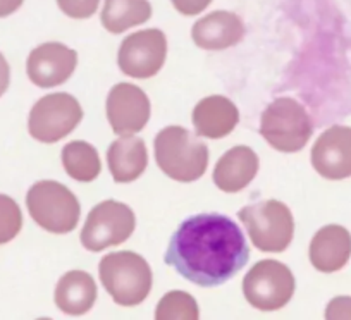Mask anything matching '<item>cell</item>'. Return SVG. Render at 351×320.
<instances>
[{
	"instance_id": "12",
	"label": "cell",
	"mask_w": 351,
	"mask_h": 320,
	"mask_svg": "<svg viewBox=\"0 0 351 320\" xmlns=\"http://www.w3.org/2000/svg\"><path fill=\"white\" fill-rule=\"evenodd\" d=\"M77 64L76 50L64 43L47 42L32 50L26 62L28 77L40 88H53L73 76Z\"/></svg>"
},
{
	"instance_id": "16",
	"label": "cell",
	"mask_w": 351,
	"mask_h": 320,
	"mask_svg": "<svg viewBox=\"0 0 351 320\" xmlns=\"http://www.w3.org/2000/svg\"><path fill=\"white\" fill-rule=\"evenodd\" d=\"M258 173V157L250 147L239 145L219 158L214 169V183L226 193L245 190Z\"/></svg>"
},
{
	"instance_id": "8",
	"label": "cell",
	"mask_w": 351,
	"mask_h": 320,
	"mask_svg": "<svg viewBox=\"0 0 351 320\" xmlns=\"http://www.w3.org/2000/svg\"><path fill=\"white\" fill-rule=\"evenodd\" d=\"M136 227L134 212L116 200H106L88 214L81 231V243L90 251H102L117 247L131 238Z\"/></svg>"
},
{
	"instance_id": "10",
	"label": "cell",
	"mask_w": 351,
	"mask_h": 320,
	"mask_svg": "<svg viewBox=\"0 0 351 320\" xmlns=\"http://www.w3.org/2000/svg\"><path fill=\"white\" fill-rule=\"evenodd\" d=\"M167 56V38L157 28L141 29L126 36L117 53L119 69L126 76L147 79L162 69Z\"/></svg>"
},
{
	"instance_id": "4",
	"label": "cell",
	"mask_w": 351,
	"mask_h": 320,
	"mask_svg": "<svg viewBox=\"0 0 351 320\" xmlns=\"http://www.w3.org/2000/svg\"><path fill=\"white\" fill-rule=\"evenodd\" d=\"M313 133V124L302 103L289 97L276 99L263 110L260 134L272 148L286 153L300 151Z\"/></svg>"
},
{
	"instance_id": "24",
	"label": "cell",
	"mask_w": 351,
	"mask_h": 320,
	"mask_svg": "<svg viewBox=\"0 0 351 320\" xmlns=\"http://www.w3.org/2000/svg\"><path fill=\"white\" fill-rule=\"evenodd\" d=\"M100 0H57L60 11L71 19L92 18L99 9Z\"/></svg>"
},
{
	"instance_id": "18",
	"label": "cell",
	"mask_w": 351,
	"mask_h": 320,
	"mask_svg": "<svg viewBox=\"0 0 351 320\" xmlns=\"http://www.w3.org/2000/svg\"><path fill=\"white\" fill-rule=\"evenodd\" d=\"M107 162L116 183H131L138 180L148 166L145 141L138 136L124 134L109 147Z\"/></svg>"
},
{
	"instance_id": "23",
	"label": "cell",
	"mask_w": 351,
	"mask_h": 320,
	"mask_svg": "<svg viewBox=\"0 0 351 320\" xmlns=\"http://www.w3.org/2000/svg\"><path fill=\"white\" fill-rule=\"evenodd\" d=\"M23 227V214L18 201L8 195H0V245H5L19 234Z\"/></svg>"
},
{
	"instance_id": "26",
	"label": "cell",
	"mask_w": 351,
	"mask_h": 320,
	"mask_svg": "<svg viewBox=\"0 0 351 320\" xmlns=\"http://www.w3.org/2000/svg\"><path fill=\"white\" fill-rule=\"evenodd\" d=\"M171 2L176 11L184 16L200 14L212 4V0H171Z\"/></svg>"
},
{
	"instance_id": "2",
	"label": "cell",
	"mask_w": 351,
	"mask_h": 320,
	"mask_svg": "<svg viewBox=\"0 0 351 320\" xmlns=\"http://www.w3.org/2000/svg\"><path fill=\"white\" fill-rule=\"evenodd\" d=\"M155 160L171 180L191 183L207 171L208 148L183 126H167L155 138Z\"/></svg>"
},
{
	"instance_id": "27",
	"label": "cell",
	"mask_w": 351,
	"mask_h": 320,
	"mask_svg": "<svg viewBox=\"0 0 351 320\" xmlns=\"http://www.w3.org/2000/svg\"><path fill=\"white\" fill-rule=\"evenodd\" d=\"M11 83V67H9L5 57L0 53V97L4 95Z\"/></svg>"
},
{
	"instance_id": "5",
	"label": "cell",
	"mask_w": 351,
	"mask_h": 320,
	"mask_svg": "<svg viewBox=\"0 0 351 320\" xmlns=\"http://www.w3.org/2000/svg\"><path fill=\"white\" fill-rule=\"evenodd\" d=\"M26 205L33 221L42 229L66 234L76 229L81 207L76 195L57 181H38L29 188Z\"/></svg>"
},
{
	"instance_id": "19",
	"label": "cell",
	"mask_w": 351,
	"mask_h": 320,
	"mask_svg": "<svg viewBox=\"0 0 351 320\" xmlns=\"http://www.w3.org/2000/svg\"><path fill=\"white\" fill-rule=\"evenodd\" d=\"M56 305L67 315H83L97 299V284L84 271H71L60 278L56 288Z\"/></svg>"
},
{
	"instance_id": "6",
	"label": "cell",
	"mask_w": 351,
	"mask_h": 320,
	"mask_svg": "<svg viewBox=\"0 0 351 320\" xmlns=\"http://www.w3.org/2000/svg\"><path fill=\"white\" fill-rule=\"evenodd\" d=\"M238 217L260 251L281 254L293 241L295 221L291 210L282 201L263 200L248 205L238 212Z\"/></svg>"
},
{
	"instance_id": "11",
	"label": "cell",
	"mask_w": 351,
	"mask_h": 320,
	"mask_svg": "<svg viewBox=\"0 0 351 320\" xmlns=\"http://www.w3.org/2000/svg\"><path fill=\"white\" fill-rule=\"evenodd\" d=\"M106 110L116 134L140 133L150 119V100L140 86L119 83L110 90Z\"/></svg>"
},
{
	"instance_id": "13",
	"label": "cell",
	"mask_w": 351,
	"mask_h": 320,
	"mask_svg": "<svg viewBox=\"0 0 351 320\" xmlns=\"http://www.w3.org/2000/svg\"><path fill=\"white\" fill-rule=\"evenodd\" d=\"M312 166L326 180L351 177V127L332 126L317 138Z\"/></svg>"
},
{
	"instance_id": "7",
	"label": "cell",
	"mask_w": 351,
	"mask_h": 320,
	"mask_svg": "<svg viewBox=\"0 0 351 320\" xmlns=\"http://www.w3.org/2000/svg\"><path fill=\"white\" fill-rule=\"evenodd\" d=\"M295 275L278 260H262L243 279V295L253 308L276 312L288 305L295 295Z\"/></svg>"
},
{
	"instance_id": "22",
	"label": "cell",
	"mask_w": 351,
	"mask_h": 320,
	"mask_svg": "<svg viewBox=\"0 0 351 320\" xmlns=\"http://www.w3.org/2000/svg\"><path fill=\"white\" fill-rule=\"evenodd\" d=\"M200 317L198 305L190 293L169 291L158 301L155 310L157 320H197Z\"/></svg>"
},
{
	"instance_id": "21",
	"label": "cell",
	"mask_w": 351,
	"mask_h": 320,
	"mask_svg": "<svg viewBox=\"0 0 351 320\" xmlns=\"http://www.w3.org/2000/svg\"><path fill=\"white\" fill-rule=\"evenodd\" d=\"M62 166L73 180L92 183L102 171L99 151L86 141H71L62 148Z\"/></svg>"
},
{
	"instance_id": "20",
	"label": "cell",
	"mask_w": 351,
	"mask_h": 320,
	"mask_svg": "<svg viewBox=\"0 0 351 320\" xmlns=\"http://www.w3.org/2000/svg\"><path fill=\"white\" fill-rule=\"evenodd\" d=\"M150 18L152 5L148 0H106L100 14L102 26L114 35L143 25Z\"/></svg>"
},
{
	"instance_id": "25",
	"label": "cell",
	"mask_w": 351,
	"mask_h": 320,
	"mask_svg": "<svg viewBox=\"0 0 351 320\" xmlns=\"http://www.w3.org/2000/svg\"><path fill=\"white\" fill-rule=\"evenodd\" d=\"M326 319H351V298L350 296H337L327 305Z\"/></svg>"
},
{
	"instance_id": "14",
	"label": "cell",
	"mask_w": 351,
	"mask_h": 320,
	"mask_svg": "<svg viewBox=\"0 0 351 320\" xmlns=\"http://www.w3.org/2000/svg\"><path fill=\"white\" fill-rule=\"evenodd\" d=\"M310 262L320 272H337L351 257V234L346 227L329 224L319 229L310 241Z\"/></svg>"
},
{
	"instance_id": "3",
	"label": "cell",
	"mask_w": 351,
	"mask_h": 320,
	"mask_svg": "<svg viewBox=\"0 0 351 320\" xmlns=\"http://www.w3.org/2000/svg\"><path fill=\"white\" fill-rule=\"evenodd\" d=\"M100 281L114 301L121 306H136L147 299L152 289V269L134 251H114L99 265Z\"/></svg>"
},
{
	"instance_id": "1",
	"label": "cell",
	"mask_w": 351,
	"mask_h": 320,
	"mask_svg": "<svg viewBox=\"0 0 351 320\" xmlns=\"http://www.w3.org/2000/svg\"><path fill=\"white\" fill-rule=\"evenodd\" d=\"M248 258L245 234L234 221L221 214H200L176 229L164 260L186 281L214 288L234 278Z\"/></svg>"
},
{
	"instance_id": "9",
	"label": "cell",
	"mask_w": 351,
	"mask_h": 320,
	"mask_svg": "<svg viewBox=\"0 0 351 320\" xmlns=\"http://www.w3.org/2000/svg\"><path fill=\"white\" fill-rule=\"evenodd\" d=\"M83 119V109L73 95L50 93L33 106L28 119V130L42 143H57Z\"/></svg>"
},
{
	"instance_id": "15",
	"label": "cell",
	"mask_w": 351,
	"mask_h": 320,
	"mask_svg": "<svg viewBox=\"0 0 351 320\" xmlns=\"http://www.w3.org/2000/svg\"><path fill=\"white\" fill-rule=\"evenodd\" d=\"M191 36L200 49L224 50L241 42L245 25L234 12L215 11L195 23Z\"/></svg>"
},
{
	"instance_id": "28",
	"label": "cell",
	"mask_w": 351,
	"mask_h": 320,
	"mask_svg": "<svg viewBox=\"0 0 351 320\" xmlns=\"http://www.w3.org/2000/svg\"><path fill=\"white\" fill-rule=\"evenodd\" d=\"M23 2L25 0H0V18H8V16L14 14L21 8Z\"/></svg>"
},
{
	"instance_id": "17",
	"label": "cell",
	"mask_w": 351,
	"mask_h": 320,
	"mask_svg": "<svg viewBox=\"0 0 351 320\" xmlns=\"http://www.w3.org/2000/svg\"><path fill=\"white\" fill-rule=\"evenodd\" d=\"M238 123V107L221 95H212L200 100L193 110L195 131L198 136L210 138V140L228 136Z\"/></svg>"
}]
</instances>
